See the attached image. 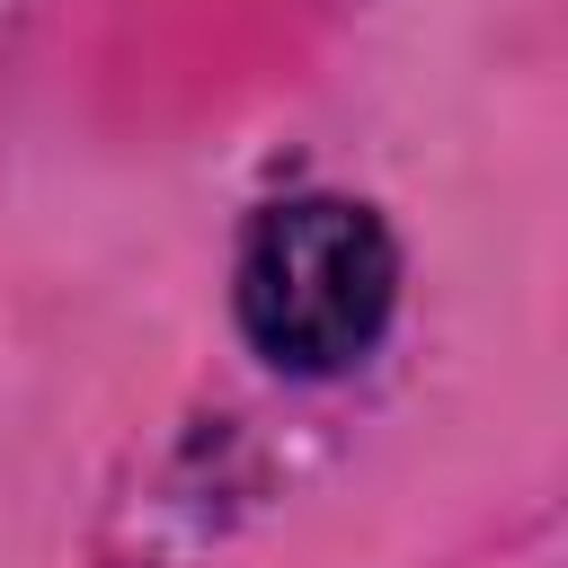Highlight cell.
Listing matches in <instances>:
<instances>
[{
  "mask_svg": "<svg viewBox=\"0 0 568 568\" xmlns=\"http://www.w3.org/2000/svg\"><path fill=\"white\" fill-rule=\"evenodd\" d=\"M390 231L346 195L275 204L240 257V320L284 373L355 364L390 320Z\"/></svg>",
  "mask_w": 568,
  "mask_h": 568,
  "instance_id": "cell-1",
  "label": "cell"
}]
</instances>
